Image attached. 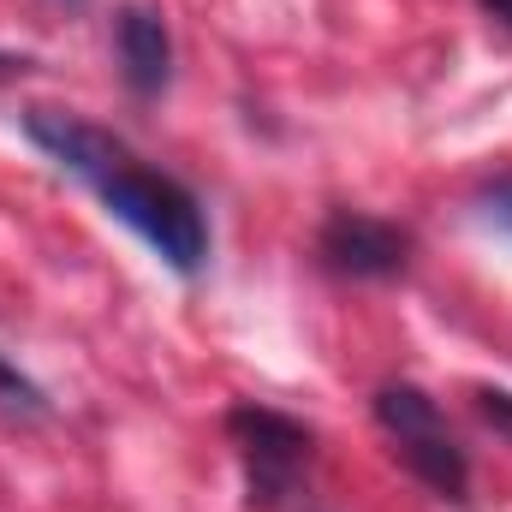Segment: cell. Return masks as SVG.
Instances as JSON below:
<instances>
[{"mask_svg": "<svg viewBox=\"0 0 512 512\" xmlns=\"http://www.w3.org/2000/svg\"><path fill=\"white\" fill-rule=\"evenodd\" d=\"M96 197H102L108 215L126 221L131 233L161 256L173 274H197V268L209 262V221H203L197 197H191L179 179L149 173V167L131 155L126 167H114V173L96 185Z\"/></svg>", "mask_w": 512, "mask_h": 512, "instance_id": "obj_1", "label": "cell"}, {"mask_svg": "<svg viewBox=\"0 0 512 512\" xmlns=\"http://www.w3.org/2000/svg\"><path fill=\"white\" fill-rule=\"evenodd\" d=\"M376 423L393 435V453L405 459V471H411L423 489H435L441 501H465V489H471V459H465V447L447 435L441 405H435L423 387H411V382L382 387V393H376Z\"/></svg>", "mask_w": 512, "mask_h": 512, "instance_id": "obj_2", "label": "cell"}, {"mask_svg": "<svg viewBox=\"0 0 512 512\" xmlns=\"http://www.w3.org/2000/svg\"><path fill=\"white\" fill-rule=\"evenodd\" d=\"M227 441L239 447L251 507H280V501L298 489V477H304V465H310V453H316V435H310L298 417L268 411V405H256V399H245V405L227 411Z\"/></svg>", "mask_w": 512, "mask_h": 512, "instance_id": "obj_3", "label": "cell"}, {"mask_svg": "<svg viewBox=\"0 0 512 512\" xmlns=\"http://www.w3.org/2000/svg\"><path fill=\"white\" fill-rule=\"evenodd\" d=\"M322 262L334 274H352V280H393L405 274L411 262V233L393 227L382 215H358V209H334L322 221V239H316Z\"/></svg>", "mask_w": 512, "mask_h": 512, "instance_id": "obj_4", "label": "cell"}, {"mask_svg": "<svg viewBox=\"0 0 512 512\" xmlns=\"http://www.w3.org/2000/svg\"><path fill=\"white\" fill-rule=\"evenodd\" d=\"M24 137H30L54 167H66L72 179H84L90 191H96L114 167L131 161V149L114 131L90 126V120H78V114H66V108H30V114H24Z\"/></svg>", "mask_w": 512, "mask_h": 512, "instance_id": "obj_5", "label": "cell"}, {"mask_svg": "<svg viewBox=\"0 0 512 512\" xmlns=\"http://www.w3.org/2000/svg\"><path fill=\"white\" fill-rule=\"evenodd\" d=\"M114 54H120V78L131 96H161L173 78V36L161 24V12L149 6H120L114 18Z\"/></svg>", "mask_w": 512, "mask_h": 512, "instance_id": "obj_6", "label": "cell"}, {"mask_svg": "<svg viewBox=\"0 0 512 512\" xmlns=\"http://www.w3.org/2000/svg\"><path fill=\"white\" fill-rule=\"evenodd\" d=\"M54 405H48V393L30 382L12 358H0V417H18V423H42Z\"/></svg>", "mask_w": 512, "mask_h": 512, "instance_id": "obj_7", "label": "cell"}, {"mask_svg": "<svg viewBox=\"0 0 512 512\" xmlns=\"http://www.w3.org/2000/svg\"><path fill=\"white\" fill-rule=\"evenodd\" d=\"M483 215H489L495 227H507V233H512V173H507V179H495V185L483 191Z\"/></svg>", "mask_w": 512, "mask_h": 512, "instance_id": "obj_8", "label": "cell"}, {"mask_svg": "<svg viewBox=\"0 0 512 512\" xmlns=\"http://www.w3.org/2000/svg\"><path fill=\"white\" fill-rule=\"evenodd\" d=\"M477 411H483L495 429L512 435V393H501V387H477Z\"/></svg>", "mask_w": 512, "mask_h": 512, "instance_id": "obj_9", "label": "cell"}, {"mask_svg": "<svg viewBox=\"0 0 512 512\" xmlns=\"http://www.w3.org/2000/svg\"><path fill=\"white\" fill-rule=\"evenodd\" d=\"M477 6H483V12H489L501 30H512V0H477Z\"/></svg>", "mask_w": 512, "mask_h": 512, "instance_id": "obj_10", "label": "cell"}, {"mask_svg": "<svg viewBox=\"0 0 512 512\" xmlns=\"http://www.w3.org/2000/svg\"><path fill=\"white\" fill-rule=\"evenodd\" d=\"M30 66H36L30 54H6V48H0V78H12V72H30Z\"/></svg>", "mask_w": 512, "mask_h": 512, "instance_id": "obj_11", "label": "cell"}, {"mask_svg": "<svg viewBox=\"0 0 512 512\" xmlns=\"http://www.w3.org/2000/svg\"><path fill=\"white\" fill-rule=\"evenodd\" d=\"M60 6H78V0H60Z\"/></svg>", "mask_w": 512, "mask_h": 512, "instance_id": "obj_12", "label": "cell"}]
</instances>
